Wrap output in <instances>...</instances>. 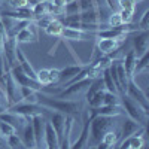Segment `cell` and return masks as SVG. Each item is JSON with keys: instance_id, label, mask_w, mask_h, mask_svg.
<instances>
[{"instance_id": "obj_1", "label": "cell", "mask_w": 149, "mask_h": 149, "mask_svg": "<svg viewBox=\"0 0 149 149\" xmlns=\"http://www.w3.org/2000/svg\"><path fill=\"white\" fill-rule=\"evenodd\" d=\"M37 104L43 106L45 109H52L58 113H63L66 116H74L79 115L82 110V103L78 100H70V98H57L49 97L46 94H40L37 97Z\"/></svg>"}, {"instance_id": "obj_2", "label": "cell", "mask_w": 149, "mask_h": 149, "mask_svg": "<svg viewBox=\"0 0 149 149\" xmlns=\"http://www.w3.org/2000/svg\"><path fill=\"white\" fill-rule=\"evenodd\" d=\"M112 127V118L110 116H103V115H98L95 118H93L90 121V136H88V140L93 146L98 145L102 142L103 136L110 130Z\"/></svg>"}, {"instance_id": "obj_3", "label": "cell", "mask_w": 149, "mask_h": 149, "mask_svg": "<svg viewBox=\"0 0 149 149\" xmlns=\"http://www.w3.org/2000/svg\"><path fill=\"white\" fill-rule=\"evenodd\" d=\"M121 98V102H122V110H125L127 112V115L130 116V119H133L134 122H137L139 125L145 127V124H146V119H148V113L139 106V103H136L134 100H131V98L125 94H122Z\"/></svg>"}, {"instance_id": "obj_4", "label": "cell", "mask_w": 149, "mask_h": 149, "mask_svg": "<svg viewBox=\"0 0 149 149\" xmlns=\"http://www.w3.org/2000/svg\"><path fill=\"white\" fill-rule=\"evenodd\" d=\"M6 110L12 112V113H17V115H21V116H26V118H33V116H39L45 112V107L37 104V103H15L9 106Z\"/></svg>"}, {"instance_id": "obj_5", "label": "cell", "mask_w": 149, "mask_h": 149, "mask_svg": "<svg viewBox=\"0 0 149 149\" xmlns=\"http://www.w3.org/2000/svg\"><path fill=\"white\" fill-rule=\"evenodd\" d=\"M125 95H128L131 100H134L136 103H139V106L148 113V109H149V103H148V97L143 93V90L137 85L134 79H128L127 82V90H125Z\"/></svg>"}, {"instance_id": "obj_6", "label": "cell", "mask_w": 149, "mask_h": 149, "mask_svg": "<svg viewBox=\"0 0 149 149\" xmlns=\"http://www.w3.org/2000/svg\"><path fill=\"white\" fill-rule=\"evenodd\" d=\"M17 48H18V42L15 39V36H8L5 39L3 49H2L3 61L8 69L14 67L17 64Z\"/></svg>"}, {"instance_id": "obj_7", "label": "cell", "mask_w": 149, "mask_h": 149, "mask_svg": "<svg viewBox=\"0 0 149 149\" xmlns=\"http://www.w3.org/2000/svg\"><path fill=\"white\" fill-rule=\"evenodd\" d=\"M122 107L119 104H103L100 107H90L88 110V121H91L93 118L98 116V115H103V116H118L122 113Z\"/></svg>"}, {"instance_id": "obj_8", "label": "cell", "mask_w": 149, "mask_h": 149, "mask_svg": "<svg viewBox=\"0 0 149 149\" xmlns=\"http://www.w3.org/2000/svg\"><path fill=\"white\" fill-rule=\"evenodd\" d=\"M18 85L14 81V78L10 76V73L6 72V78H5V97L8 98V107L18 103Z\"/></svg>"}, {"instance_id": "obj_9", "label": "cell", "mask_w": 149, "mask_h": 149, "mask_svg": "<svg viewBox=\"0 0 149 149\" xmlns=\"http://www.w3.org/2000/svg\"><path fill=\"white\" fill-rule=\"evenodd\" d=\"M133 51L136 52V57H142L145 52H148V46H149V33L148 30H140L133 39Z\"/></svg>"}, {"instance_id": "obj_10", "label": "cell", "mask_w": 149, "mask_h": 149, "mask_svg": "<svg viewBox=\"0 0 149 149\" xmlns=\"http://www.w3.org/2000/svg\"><path fill=\"white\" fill-rule=\"evenodd\" d=\"M45 119L42 115L39 116H33L31 118V127L34 133V140H36V148H40L45 143Z\"/></svg>"}, {"instance_id": "obj_11", "label": "cell", "mask_w": 149, "mask_h": 149, "mask_svg": "<svg viewBox=\"0 0 149 149\" xmlns=\"http://www.w3.org/2000/svg\"><path fill=\"white\" fill-rule=\"evenodd\" d=\"M36 24L34 22H29V26L26 29H22L17 36L15 39L18 43H33V42H37V30H36Z\"/></svg>"}, {"instance_id": "obj_12", "label": "cell", "mask_w": 149, "mask_h": 149, "mask_svg": "<svg viewBox=\"0 0 149 149\" xmlns=\"http://www.w3.org/2000/svg\"><path fill=\"white\" fill-rule=\"evenodd\" d=\"M124 39H100L97 43V49L100 51L103 55H109L116 52Z\"/></svg>"}, {"instance_id": "obj_13", "label": "cell", "mask_w": 149, "mask_h": 149, "mask_svg": "<svg viewBox=\"0 0 149 149\" xmlns=\"http://www.w3.org/2000/svg\"><path fill=\"white\" fill-rule=\"evenodd\" d=\"M0 121L8 122V124H10V125L14 127L15 130H19V128L24 127V124L29 121V118L21 116V115H17V113H12V112L6 110V112H3V113H0Z\"/></svg>"}, {"instance_id": "obj_14", "label": "cell", "mask_w": 149, "mask_h": 149, "mask_svg": "<svg viewBox=\"0 0 149 149\" xmlns=\"http://www.w3.org/2000/svg\"><path fill=\"white\" fill-rule=\"evenodd\" d=\"M60 36L67 39V40H88L91 37V33L76 30V29H70V27H63Z\"/></svg>"}, {"instance_id": "obj_15", "label": "cell", "mask_w": 149, "mask_h": 149, "mask_svg": "<svg viewBox=\"0 0 149 149\" xmlns=\"http://www.w3.org/2000/svg\"><path fill=\"white\" fill-rule=\"evenodd\" d=\"M115 67H116V78H118V93L121 94H125V90H127V82H128V76L125 70H124V66H122V61L119 60H115Z\"/></svg>"}, {"instance_id": "obj_16", "label": "cell", "mask_w": 149, "mask_h": 149, "mask_svg": "<svg viewBox=\"0 0 149 149\" xmlns=\"http://www.w3.org/2000/svg\"><path fill=\"white\" fill-rule=\"evenodd\" d=\"M51 125H52L57 137H58V142H61V139H63V133H64V125H66V115L55 112V113L51 116Z\"/></svg>"}, {"instance_id": "obj_17", "label": "cell", "mask_w": 149, "mask_h": 149, "mask_svg": "<svg viewBox=\"0 0 149 149\" xmlns=\"http://www.w3.org/2000/svg\"><path fill=\"white\" fill-rule=\"evenodd\" d=\"M22 143L27 149L30 148H36V140H34V133H33V127H31V118H29V121L24 124L22 127Z\"/></svg>"}, {"instance_id": "obj_18", "label": "cell", "mask_w": 149, "mask_h": 149, "mask_svg": "<svg viewBox=\"0 0 149 149\" xmlns=\"http://www.w3.org/2000/svg\"><path fill=\"white\" fill-rule=\"evenodd\" d=\"M79 15H81V22H84V24H103V18L100 15L98 8L81 12Z\"/></svg>"}, {"instance_id": "obj_19", "label": "cell", "mask_w": 149, "mask_h": 149, "mask_svg": "<svg viewBox=\"0 0 149 149\" xmlns=\"http://www.w3.org/2000/svg\"><path fill=\"white\" fill-rule=\"evenodd\" d=\"M84 69V66H81V64H76V66H67V67H64V69H61L60 70V81L61 82H69L70 79H73L76 74L81 72Z\"/></svg>"}, {"instance_id": "obj_20", "label": "cell", "mask_w": 149, "mask_h": 149, "mask_svg": "<svg viewBox=\"0 0 149 149\" xmlns=\"http://www.w3.org/2000/svg\"><path fill=\"white\" fill-rule=\"evenodd\" d=\"M88 136H90V121L86 119L85 124H84V128L81 131L79 139L72 145L70 149H85V146L88 145Z\"/></svg>"}, {"instance_id": "obj_21", "label": "cell", "mask_w": 149, "mask_h": 149, "mask_svg": "<svg viewBox=\"0 0 149 149\" xmlns=\"http://www.w3.org/2000/svg\"><path fill=\"white\" fill-rule=\"evenodd\" d=\"M136 60H137V57H136V52L133 51H128L125 54V57H124L122 60V66H124V70H125L127 76L131 79L133 78V72H134V66H136Z\"/></svg>"}, {"instance_id": "obj_22", "label": "cell", "mask_w": 149, "mask_h": 149, "mask_svg": "<svg viewBox=\"0 0 149 149\" xmlns=\"http://www.w3.org/2000/svg\"><path fill=\"white\" fill-rule=\"evenodd\" d=\"M45 143L46 146H54V148H60V142L58 137L51 125V122H45Z\"/></svg>"}, {"instance_id": "obj_23", "label": "cell", "mask_w": 149, "mask_h": 149, "mask_svg": "<svg viewBox=\"0 0 149 149\" xmlns=\"http://www.w3.org/2000/svg\"><path fill=\"white\" fill-rule=\"evenodd\" d=\"M149 67V51L145 52L142 57H139L137 60H136V66H134V72H133V78L136 76V74H140L143 72H146ZM131 78V79H133Z\"/></svg>"}, {"instance_id": "obj_24", "label": "cell", "mask_w": 149, "mask_h": 149, "mask_svg": "<svg viewBox=\"0 0 149 149\" xmlns=\"http://www.w3.org/2000/svg\"><path fill=\"white\" fill-rule=\"evenodd\" d=\"M139 130H140L139 124L128 118V119L124 121V125H122V137L127 139V137H130V136H133L134 133H137Z\"/></svg>"}, {"instance_id": "obj_25", "label": "cell", "mask_w": 149, "mask_h": 149, "mask_svg": "<svg viewBox=\"0 0 149 149\" xmlns=\"http://www.w3.org/2000/svg\"><path fill=\"white\" fill-rule=\"evenodd\" d=\"M103 88H104V86H103V79H102V78H97V79H94V81L91 82V85L88 86V90H86V93H85L86 100H90V98H91L95 93L102 91Z\"/></svg>"}, {"instance_id": "obj_26", "label": "cell", "mask_w": 149, "mask_h": 149, "mask_svg": "<svg viewBox=\"0 0 149 149\" xmlns=\"http://www.w3.org/2000/svg\"><path fill=\"white\" fill-rule=\"evenodd\" d=\"M61 30H63V24H61L58 19H52L48 24V27L45 29L46 34H49V36H60Z\"/></svg>"}, {"instance_id": "obj_27", "label": "cell", "mask_w": 149, "mask_h": 149, "mask_svg": "<svg viewBox=\"0 0 149 149\" xmlns=\"http://www.w3.org/2000/svg\"><path fill=\"white\" fill-rule=\"evenodd\" d=\"M61 24H64L66 27H70V29H76L79 27V24H81V15H66L63 18V22Z\"/></svg>"}, {"instance_id": "obj_28", "label": "cell", "mask_w": 149, "mask_h": 149, "mask_svg": "<svg viewBox=\"0 0 149 149\" xmlns=\"http://www.w3.org/2000/svg\"><path fill=\"white\" fill-rule=\"evenodd\" d=\"M63 10H64V15H78V14H81L79 2L78 0H73V2H70V3H66Z\"/></svg>"}, {"instance_id": "obj_29", "label": "cell", "mask_w": 149, "mask_h": 149, "mask_svg": "<svg viewBox=\"0 0 149 149\" xmlns=\"http://www.w3.org/2000/svg\"><path fill=\"white\" fill-rule=\"evenodd\" d=\"M6 143H8L9 149H27L26 146H24L22 140L18 137L17 134H12V136H9V137L6 139Z\"/></svg>"}, {"instance_id": "obj_30", "label": "cell", "mask_w": 149, "mask_h": 149, "mask_svg": "<svg viewBox=\"0 0 149 149\" xmlns=\"http://www.w3.org/2000/svg\"><path fill=\"white\" fill-rule=\"evenodd\" d=\"M31 14H33V18H40L43 15H48L46 14V5H45V0L39 2L37 5H34L31 8Z\"/></svg>"}, {"instance_id": "obj_31", "label": "cell", "mask_w": 149, "mask_h": 149, "mask_svg": "<svg viewBox=\"0 0 149 149\" xmlns=\"http://www.w3.org/2000/svg\"><path fill=\"white\" fill-rule=\"evenodd\" d=\"M36 81L43 86L49 85V69H40L39 72H36Z\"/></svg>"}, {"instance_id": "obj_32", "label": "cell", "mask_w": 149, "mask_h": 149, "mask_svg": "<svg viewBox=\"0 0 149 149\" xmlns=\"http://www.w3.org/2000/svg\"><path fill=\"white\" fill-rule=\"evenodd\" d=\"M103 97H104V90L95 93V94L90 98V100H88L90 107H100V106H103Z\"/></svg>"}, {"instance_id": "obj_33", "label": "cell", "mask_w": 149, "mask_h": 149, "mask_svg": "<svg viewBox=\"0 0 149 149\" xmlns=\"http://www.w3.org/2000/svg\"><path fill=\"white\" fill-rule=\"evenodd\" d=\"M15 128L10 125V124H8V122H3V121H0V136H2L3 139H8L9 136H12V134H15Z\"/></svg>"}, {"instance_id": "obj_34", "label": "cell", "mask_w": 149, "mask_h": 149, "mask_svg": "<svg viewBox=\"0 0 149 149\" xmlns=\"http://www.w3.org/2000/svg\"><path fill=\"white\" fill-rule=\"evenodd\" d=\"M102 142H103L106 146H109V148L115 146L116 142H118V133H115V131H107V133L103 136Z\"/></svg>"}, {"instance_id": "obj_35", "label": "cell", "mask_w": 149, "mask_h": 149, "mask_svg": "<svg viewBox=\"0 0 149 149\" xmlns=\"http://www.w3.org/2000/svg\"><path fill=\"white\" fill-rule=\"evenodd\" d=\"M106 22H107V26H109L110 29H116V27L122 26V21H121V17H119L118 12H112V15L107 17Z\"/></svg>"}, {"instance_id": "obj_36", "label": "cell", "mask_w": 149, "mask_h": 149, "mask_svg": "<svg viewBox=\"0 0 149 149\" xmlns=\"http://www.w3.org/2000/svg\"><path fill=\"white\" fill-rule=\"evenodd\" d=\"M119 17L122 24H131L133 21V15H134V9H119Z\"/></svg>"}, {"instance_id": "obj_37", "label": "cell", "mask_w": 149, "mask_h": 149, "mask_svg": "<svg viewBox=\"0 0 149 149\" xmlns=\"http://www.w3.org/2000/svg\"><path fill=\"white\" fill-rule=\"evenodd\" d=\"M103 104H119V97H118V94H113V93L104 91Z\"/></svg>"}, {"instance_id": "obj_38", "label": "cell", "mask_w": 149, "mask_h": 149, "mask_svg": "<svg viewBox=\"0 0 149 149\" xmlns=\"http://www.w3.org/2000/svg\"><path fill=\"white\" fill-rule=\"evenodd\" d=\"M78 2H79L81 12H85V10L98 8V6H97V0H78Z\"/></svg>"}, {"instance_id": "obj_39", "label": "cell", "mask_w": 149, "mask_h": 149, "mask_svg": "<svg viewBox=\"0 0 149 149\" xmlns=\"http://www.w3.org/2000/svg\"><path fill=\"white\" fill-rule=\"evenodd\" d=\"M149 27V10H145L142 18L137 21V29L139 30H148Z\"/></svg>"}, {"instance_id": "obj_40", "label": "cell", "mask_w": 149, "mask_h": 149, "mask_svg": "<svg viewBox=\"0 0 149 149\" xmlns=\"http://www.w3.org/2000/svg\"><path fill=\"white\" fill-rule=\"evenodd\" d=\"M54 18L51 17V15H43V17H40L39 19H37V22H36V26L37 27H40V29H46L48 27V24L51 22Z\"/></svg>"}, {"instance_id": "obj_41", "label": "cell", "mask_w": 149, "mask_h": 149, "mask_svg": "<svg viewBox=\"0 0 149 149\" xmlns=\"http://www.w3.org/2000/svg\"><path fill=\"white\" fill-rule=\"evenodd\" d=\"M60 82V70L58 69H49V85Z\"/></svg>"}, {"instance_id": "obj_42", "label": "cell", "mask_w": 149, "mask_h": 149, "mask_svg": "<svg viewBox=\"0 0 149 149\" xmlns=\"http://www.w3.org/2000/svg\"><path fill=\"white\" fill-rule=\"evenodd\" d=\"M119 2V9H134L136 2L134 0H118Z\"/></svg>"}, {"instance_id": "obj_43", "label": "cell", "mask_w": 149, "mask_h": 149, "mask_svg": "<svg viewBox=\"0 0 149 149\" xmlns=\"http://www.w3.org/2000/svg\"><path fill=\"white\" fill-rule=\"evenodd\" d=\"M8 2L14 9H19V8L27 6V0H8Z\"/></svg>"}, {"instance_id": "obj_44", "label": "cell", "mask_w": 149, "mask_h": 149, "mask_svg": "<svg viewBox=\"0 0 149 149\" xmlns=\"http://www.w3.org/2000/svg\"><path fill=\"white\" fill-rule=\"evenodd\" d=\"M6 31H5V27L2 21H0V54H2V49H3V43H5V39H6Z\"/></svg>"}, {"instance_id": "obj_45", "label": "cell", "mask_w": 149, "mask_h": 149, "mask_svg": "<svg viewBox=\"0 0 149 149\" xmlns=\"http://www.w3.org/2000/svg\"><path fill=\"white\" fill-rule=\"evenodd\" d=\"M106 2H107L109 9H112L113 12H118L119 10V2H118V0H106Z\"/></svg>"}, {"instance_id": "obj_46", "label": "cell", "mask_w": 149, "mask_h": 149, "mask_svg": "<svg viewBox=\"0 0 149 149\" xmlns=\"http://www.w3.org/2000/svg\"><path fill=\"white\" fill-rule=\"evenodd\" d=\"M49 2H51L55 8H64V5H66V0H49Z\"/></svg>"}, {"instance_id": "obj_47", "label": "cell", "mask_w": 149, "mask_h": 149, "mask_svg": "<svg viewBox=\"0 0 149 149\" xmlns=\"http://www.w3.org/2000/svg\"><path fill=\"white\" fill-rule=\"evenodd\" d=\"M0 148H6V140L0 136Z\"/></svg>"}, {"instance_id": "obj_48", "label": "cell", "mask_w": 149, "mask_h": 149, "mask_svg": "<svg viewBox=\"0 0 149 149\" xmlns=\"http://www.w3.org/2000/svg\"><path fill=\"white\" fill-rule=\"evenodd\" d=\"M3 112H6V107H5L2 103H0V113H3Z\"/></svg>"}, {"instance_id": "obj_49", "label": "cell", "mask_w": 149, "mask_h": 149, "mask_svg": "<svg viewBox=\"0 0 149 149\" xmlns=\"http://www.w3.org/2000/svg\"><path fill=\"white\" fill-rule=\"evenodd\" d=\"M0 98H5V100H6V97H5V91H3L2 88H0Z\"/></svg>"}, {"instance_id": "obj_50", "label": "cell", "mask_w": 149, "mask_h": 149, "mask_svg": "<svg viewBox=\"0 0 149 149\" xmlns=\"http://www.w3.org/2000/svg\"><path fill=\"white\" fill-rule=\"evenodd\" d=\"M134 2H136V3H137V2H142V0H134Z\"/></svg>"}, {"instance_id": "obj_51", "label": "cell", "mask_w": 149, "mask_h": 149, "mask_svg": "<svg viewBox=\"0 0 149 149\" xmlns=\"http://www.w3.org/2000/svg\"><path fill=\"white\" fill-rule=\"evenodd\" d=\"M30 149H40V148H30Z\"/></svg>"}, {"instance_id": "obj_52", "label": "cell", "mask_w": 149, "mask_h": 149, "mask_svg": "<svg viewBox=\"0 0 149 149\" xmlns=\"http://www.w3.org/2000/svg\"><path fill=\"white\" fill-rule=\"evenodd\" d=\"M90 149H95V146H91V148H90Z\"/></svg>"}, {"instance_id": "obj_53", "label": "cell", "mask_w": 149, "mask_h": 149, "mask_svg": "<svg viewBox=\"0 0 149 149\" xmlns=\"http://www.w3.org/2000/svg\"><path fill=\"white\" fill-rule=\"evenodd\" d=\"M112 149H116V145H115V146H113V148H112Z\"/></svg>"}, {"instance_id": "obj_54", "label": "cell", "mask_w": 149, "mask_h": 149, "mask_svg": "<svg viewBox=\"0 0 149 149\" xmlns=\"http://www.w3.org/2000/svg\"><path fill=\"white\" fill-rule=\"evenodd\" d=\"M0 2H5V0H0Z\"/></svg>"}]
</instances>
